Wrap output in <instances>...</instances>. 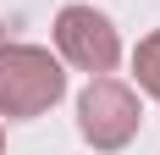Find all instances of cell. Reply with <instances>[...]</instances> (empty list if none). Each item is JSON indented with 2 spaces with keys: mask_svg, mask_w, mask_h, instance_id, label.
Listing matches in <instances>:
<instances>
[{
  "mask_svg": "<svg viewBox=\"0 0 160 155\" xmlns=\"http://www.w3.org/2000/svg\"><path fill=\"white\" fill-rule=\"evenodd\" d=\"M66 94L61 61L39 45H0V116L6 122H28L50 111Z\"/></svg>",
  "mask_w": 160,
  "mask_h": 155,
  "instance_id": "6da1fadb",
  "label": "cell"
},
{
  "mask_svg": "<svg viewBox=\"0 0 160 155\" xmlns=\"http://www.w3.org/2000/svg\"><path fill=\"white\" fill-rule=\"evenodd\" d=\"M138 122H144V111H138V94L127 89V83H116V78H88V89L78 94V133L94 150H127L132 133H138Z\"/></svg>",
  "mask_w": 160,
  "mask_h": 155,
  "instance_id": "7a4b0ae2",
  "label": "cell"
},
{
  "mask_svg": "<svg viewBox=\"0 0 160 155\" xmlns=\"http://www.w3.org/2000/svg\"><path fill=\"white\" fill-rule=\"evenodd\" d=\"M55 50L88 78L111 72L122 61V39H116L111 17L94 11V6H61V17H55Z\"/></svg>",
  "mask_w": 160,
  "mask_h": 155,
  "instance_id": "3957f363",
  "label": "cell"
},
{
  "mask_svg": "<svg viewBox=\"0 0 160 155\" xmlns=\"http://www.w3.org/2000/svg\"><path fill=\"white\" fill-rule=\"evenodd\" d=\"M132 72H138V89L160 100V28L149 39H138V56H132Z\"/></svg>",
  "mask_w": 160,
  "mask_h": 155,
  "instance_id": "277c9868",
  "label": "cell"
}]
</instances>
